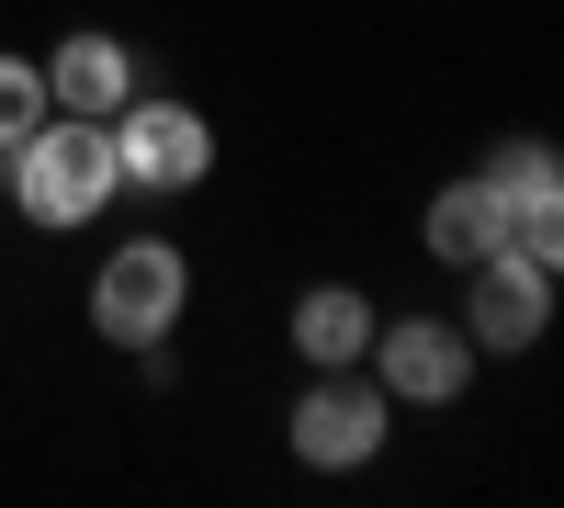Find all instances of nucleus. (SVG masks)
Wrapping results in <instances>:
<instances>
[{
	"label": "nucleus",
	"mask_w": 564,
	"mask_h": 508,
	"mask_svg": "<svg viewBox=\"0 0 564 508\" xmlns=\"http://www.w3.org/2000/svg\"><path fill=\"white\" fill-rule=\"evenodd\" d=\"M102 136H113V181H124V193H204V181H215V125H204V102L135 90Z\"/></svg>",
	"instance_id": "nucleus-4"
},
{
	"label": "nucleus",
	"mask_w": 564,
	"mask_h": 508,
	"mask_svg": "<svg viewBox=\"0 0 564 508\" xmlns=\"http://www.w3.org/2000/svg\"><path fill=\"white\" fill-rule=\"evenodd\" d=\"M34 68H45V114H90V125H113L135 90H148V79H135V45H124V34H102V23L57 34Z\"/></svg>",
	"instance_id": "nucleus-7"
},
{
	"label": "nucleus",
	"mask_w": 564,
	"mask_h": 508,
	"mask_svg": "<svg viewBox=\"0 0 564 508\" xmlns=\"http://www.w3.org/2000/svg\"><path fill=\"white\" fill-rule=\"evenodd\" d=\"M497 249L531 260V271H564V170L508 181V193H497Z\"/></svg>",
	"instance_id": "nucleus-10"
},
{
	"label": "nucleus",
	"mask_w": 564,
	"mask_h": 508,
	"mask_svg": "<svg viewBox=\"0 0 564 508\" xmlns=\"http://www.w3.org/2000/svg\"><path fill=\"white\" fill-rule=\"evenodd\" d=\"M475 350H497V361H520V350H542V328H553V271H531V260H508V249H486L475 271H463V316H452Z\"/></svg>",
	"instance_id": "nucleus-6"
},
{
	"label": "nucleus",
	"mask_w": 564,
	"mask_h": 508,
	"mask_svg": "<svg viewBox=\"0 0 564 508\" xmlns=\"http://www.w3.org/2000/svg\"><path fill=\"white\" fill-rule=\"evenodd\" d=\"M542 170H553V148H542V136H497L475 181H486V193H508V181H542Z\"/></svg>",
	"instance_id": "nucleus-12"
},
{
	"label": "nucleus",
	"mask_w": 564,
	"mask_h": 508,
	"mask_svg": "<svg viewBox=\"0 0 564 508\" xmlns=\"http://www.w3.org/2000/svg\"><path fill=\"white\" fill-rule=\"evenodd\" d=\"M181 305H193V260H181V238H124L102 249V271H90V339H170L181 328Z\"/></svg>",
	"instance_id": "nucleus-2"
},
{
	"label": "nucleus",
	"mask_w": 564,
	"mask_h": 508,
	"mask_svg": "<svg viewBox=\"0 0 564 508\" xmlns=\"http://www.w3.org/2000/svg\"><path fill=\"white\" fill-rule=\"evenodd\" d=\"M282 441H294V464L305 475H361L372 452L395 441V396L361 374H305V396H294V419H282Z\"/></svg>",
	"instance_id": "nucleus-3"
},
{
	"label": "nucleus",
	"mask_w": 564,
	"mask_h": 508,
	"mask_svg": "<svg viewBox=\"0 0 564 508\" xmlns=\"http://www.w3.org/2000/svg\"><path fill=\"white\" fill-rule=\"evenodd\" d=\"M34 125H45V68H34V57H12V45H0V148H23Z\"/></svg>",
	"instance_id": "nucleus-11"
},
{
	"label": "nucleus",
	"mask_w": 564,
	"mask_h": 508,
	"mask_svg": "<svg viewBox=\"0 0 564 508\" xmlns=\"http://www.w3.org/2000/svg\"><path fill=\"white\" fill-rule=\"evenodd\" d=\"M417 238H430V260H441V271H475V260L497 249V193H486L475 170H463V181H441V193H430V215H417Z\"/></svg>",
	"instance_id": "nucleus-9"
},
{
	"label": "nucleus",
	"mask_w": 564,
	"mask_h": 508,
	"mask_svg": "<svg viewBox=\"0 0 564 508\" xmlns=\"http://www.w3.org/2000/svg\"><path fill=\"white\" fill-rule=\"evenodd\" d=\"M0 170H12L23 226H57V238L102 226V204L124 193V181H113V136L90 125V114H45L23 148H0Z\"/></svg>",
	"instance_id": "nucleus-1"
},
{
	"label": "nucleus",
	"mask_w": 564,
	"mask_h": 508,
	"mask_svg": "<svg viewBox=\"0 0 564 508\" xmlns=\"http://www.w3.org/2000/svg\"><path fill=\"white\" fill-rule=\"evenodd\" d=\"M372 350V294L361 283H305L294 294V361L305 374H350Z\"/></svg>",
	"instance_id": "nucleus-8"
},
{
	"label": "nucleus",
	"mask_w": 564,
	"mask_h": 508,
	"mask_svg": "<svg viewBox=\"0 0 564 508\" xmlns=\"http://www.w3.org/2000/svg\"><path fill=\"white\" fill-rule=\"evenodd\" d=\"M475 339L452 328V316H372V350H361V374L384 385L395 407H452L463 385H475Z\"/></svg>",
	"instance_id": "nucleus-5"
}]
</instances>
